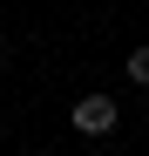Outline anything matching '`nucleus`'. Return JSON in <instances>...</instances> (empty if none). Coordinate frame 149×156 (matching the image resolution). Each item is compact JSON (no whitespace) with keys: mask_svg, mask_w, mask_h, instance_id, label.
I'll use <instances>...</instances> for the list:
<instances>
[{"mask_svg":"<svg viewBox=\"0 0 149 156\" xmlns=\"http://www.w3.org/2000/svg\"><path fill=\"white\" fill-rule=\"evenodd\" d=\"M34 156H47V149H34Z\"/></svg>","mask_w":149,"mask_h":156,"instance_id":"7ed1b4c3","label":"nucleus"},{"mask_svg":"<svg viewBox=\"0 0 149 156\" xmlns=\"http://www.w3.org/2000/svg\"><path fill=\"white\" fill-rule=\"evenodd\" d=\"M129 82L149 88V48H129Z\"/></svg>","mask_w":149,"mask_h":156,"instance_id":"f03ea898","label":"nucleus"},{"mask_svg":"<svg viewBox=\"0 0 149 156\" xmlns=\"http://www.w3.org/2000/svg\"><path fill=\"white\" fill-rule=\"evenodd\" d=\"M115 115H122V109H115V95H81V102L68 109V122L81 129V136H109Z\"/></svg>","mask_w":149,"mask_h":156,"instance_id":"f257e3e1","label":"nucleus"}]
</instances>
